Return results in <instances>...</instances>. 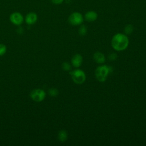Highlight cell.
<instances>
[{
  "instance_id": "1",
  "label": "cell",
  "mask_w": 146,
  "mask_h": 146,
  "mask_svg": "<svg viewBox=\"0 0 146 146\" xmlns=\"http://www.w3.org/2000/svg\"><path fill=\"white\" fill-rule=\"evenodd\" d=\"M129 44L128 37L124 34L117 33L115 34L112 40L111 45L113 49L120 51L124 50L127 48Z\"/></svg>"
},
{
  "instance_id": "2",
  "label": "cell",
  "mask_w": 146,
  "mask_h": 146,
  "mask_svg": "<svg viewBox=\"0 0 146 146\" xmlns=\"http://www.w3.org/2000/svg\"><path fill=\"white\" fill-rule=\"evenodd\" d=\"M111 67L106 65L98 66L95 72L97 80L100 82H104L106 80L109 73L111 71Z\"/></svg>"
},
{
  "instance_id": "3",
  "label": "cell",
  "mask_w": 146,
  "mask_h": 146,
  "mask_svg": "<svg viewBox=\"0 0 146 146\" xmlns=\"http://www.w3.org/2000/svg\"><path fill=\"white\" fill-rule=\"evenodd\" d=\"M71 78L74 83L76 84H82L86 80V74L81 70L76 69L70 72Z\"/></svg>"
},
{
  "instance_id": "4",
  "label": "cell",
  "mask_w": 146,
  "mask_h": 146,
  "mask_svg": "<svg viewBox=\"0 0 146 146\" xmlns=\"http://www.w3.org/2000/svg\"><path fill=\"white\" fill-rule=\"evenodd\" d=\"M84 18L82 14L79 12L72 13L68 17V22L73 26L81 25L83 22Z\"/></svg>"
},
{
  "instance_id": "5",
  "label": "cell",
  "mask_w": 146,
  "mask_h": 146,
  "mask_svg": "<svg viewBox=\"0 0 146 146\" xmlns=\"http://www.w3.org/2000/svg\"><path fill=\"white\" fill-rule=\"evenodd\" d=\"M31 98L35 102H40L43 100L46 97V93L42 89H35L31 91L30 93Z\"/></svg>"
},
{
  "instance_id": "6",
  "label": "cell",
  "mask_w": 146,
  "mask_h": 146,
  "mask_svg": "<svg viewBox=\"0 0 146 146\" xmlns=\"http://www.w3.org/2000/svg\"><path fill=\"white\" fill-rule=\"evenodd\" d=\"M10 20L13 24L15 25H20L23 23V17L21 13L15 12L10 15Z\"/></svg>"
},
{
  "instance_id": "7",
  "label": "cell",
  "mask_w": 146,
  "mask_h": 146,
  "mask_svg": "<svg viewBox=\"0 0 146 146\" xmlns=\"http://www.w3.org/2000/svg\"><path fill=\"white\" fill-rule=\"evenodd\" d=\"M83 62V58L81 55L77 54L73 56L71 59V63L72 66L76 68L79 67Z\"/></svg>"
},
{
  "instance_id": "8",
  "label": "cell",
  "mask_w": 146,
  "mask_h": 146,
  "mask_svg": "<svg viewBox=\"0 0 146 146\" xmlns=\"http://www.w3.org/2000/svg\"><path fill=\"white\" fill-rule=\"evenodd\" d=\"M26 22L28 25H33L37 21V15L34 13H29L26 16Z\"/></svg>"
},
{
  "instance_id": "9",
  "label": "cell",
  "mask_w": 146,
  "mask_h": 146,
  "mask_svg": "<svg viewBox=\"0 0 146 146\" xmlns=\"http://www.w3.org/2000/svg\"><path fill=\"white\" fill-rule=\"evenodd\" d=\"M84 18L88 22H94L98 18V14L94 11H88L86 13Z\"/></svg>"
},
{
  "instance_id": "10",
  "label": "cell",
  "mask_w": 146,
  "mask_h": 146,
  "mask_svg": "<svg viewBox=\"0 0 146 146\" xmlns=\"http://www.w3.org/2000/svg\"><path fill=\"white\" fill-rule=\"evenodd\" d=\"M94 59L97 63L102 64L105 62V56L103 54L96 52L94 54Z\"/></svg>"
},
{
  "instance_id": "11",
  "label": "cell",
  "mask_w": 146,
  "mask_h": 146,
  "mask_svg": "<svg viewBox=\"0 0 146 146\" xmlns=\"http://www.w3.org/2000/svg\"><path fill=\"white\" fill-rule=\"evenodd\" d=\"M58 139L61 142H64L67 139V132L64 130H61L59 132L58 135Z\"/></svg>"
},
{
  "instance_id": "12",
  "label": "cell",
  "mask_w": 146,
  "mask_h": 146,
  "mask_svg": "<svg viewBox=\"0 0 146 146\" xmlns=\"http://www.w3.org/2000/svg\"><path fill=\"white\" fill-rule=\"evenodd\" d=\"M133 30V27L131 25H127L124 27V33L127 34H130Z\"/></svg>"
},
{
  "instance_id": "13",
  "label": "cell",
  "mask_w": 146,
  "mask_h": 146,
  "mask_svg": "<svg viewBox=\"0 0 146 146\" xmlns=\"http://www.w3.org/2000/svg\"><path fill=\"white\" fill-rule=\"evenodd\" d=\"M48 93L50 95H51L52 97H56L59 94V91L56 88H51L48 90Z\"/></svg>"
},
{
  "instance_id": "14",
  "label": "cell",
  "mask_w": 146,
  "mask_h": 146,
  "mask_svg": "<svg viewBox=\"0 0 146 146\" xmlns=\"http://www.w3.org/2000/svg\"><path fill=\"white\" fill-rule=\"evenodd\" d=\"M87 27L86 26L84 25H82L80 27V28L79 29V34L80 35H85L87 33Z\"/></svg>"
},
{
  "instance_id": "15",
  "label": "cell",
  "mask_w": 146,
  "mask_h": 146,
  "mask_svg": "<svg viewBox=\"0 0 146 146\" xmlns=\"http://www.w3.org/2000/svg\"><path fill=\"white\" fill-rule=\"evenodd\" d=\"M62 68L63 70H64L65 71H68V70H70L71 67V65L68 62H65L62 63Z\"/></svg>"
},
{
  "instance_id": "16",
  "label": "cell",
  "mask_w": 146,
  "mask_h": 146,
  "mask_svg": "<svg viewBox=\"0 0 146 146\" xmlns=\"http://www.w3.org/2000/svg\"><path fill=\"white\" fill-rule=\"evenodd\" d=\"M7 48L5 44H0V56L3 55L6 52Z\"/></svg>"
},
{
  "instance_id": "17",
  "label": "cell",
  "mask_w": 146,
  "mask_h": 146,
  "mask_svg": "<svg viewBox=\"0 0 146 146\" xmlns=\"http://www.w3.org/2000/svg\"><path fill=\"white\" fill-rule=\"evenodd\" d=\"M116 58H117V55L115 53H111L108 56V58L110 60H114L116 59Z\"/></svg>"
},
{
  "instance_id": "18",
  "label": "cell",
  "mask_w": 146,
  "mask_h": 146,
  "mask_svg": "<svg viewBox=\"0 0 146 146\" xmlns=\"http://www.w3.org/2000/svg\"><path fill=\"white\" fill-rule=\"evenodd\" d=\"M64 0H51V2L54 4H56V5H59L61 4Z\"/></svg>"
}]
</instances>
